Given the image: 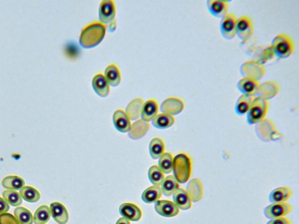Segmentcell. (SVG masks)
<instances>
[{
    "label": "cell",
    "instance_id": "obj_1",
    "mask_svg": "<svg viewBox=\"0 0 299 224\" xmlns=\"http://www.w3.org/2000/svg\"><path fill=\"white\" fill-rule=\"evenodd\" d=\"M106 33V27L99 22L84 28L80 36V44L84 49H91L100 44Z\"/></svg>",
    "mask_w": 299,
    "mask_h": 224
},
{
    "label": "cell",
    "instance_id": "obj_2",
    "mask_svg": "<svg viewBox=\"0 0 299 224\" xmlns=\"http://www.w3.org/2000/svg\"><path fill=\"white\" fill-rule=\"evenodd\" d=\"M173 172L174 177L179 183L188 181L192 172V161L188 155L181 153L174 158Z\"/></svg>",
    "mask_w": 299,
    "mask_h": 224
},
{
    "label": "cell",
    "instance_id": "obj_3",
    "mask_svg": "<svg viewBox=\"0 0 299 224\" xmlns=\"http://www.w3.org/2000/svg\"><path fill=\"white\" fill-rule=\"evenodd\" d=\"M269 101L261 97L254 99L247 113V121L249 124H256L265 119L269 111Z\"/></svg>",
    "mask_w": 299,
    "mask_h": 224
},
{
    "label": "cell",
    "instance_id": "obj_4",
    "mask_svg": "<svg viewBox=\"0 0 299 224\" xmlns=\"http://www.w3.org/2000/svg\"><path fill=\"white\" fill-rule=\"evenodd\" d=\"M255 130L258 139L264 142L276 141L283 136L276 130L272 121L269 119H264L256 124Z\"/></svg>",
    "mask_w": 299,
    "mask_h": 224
},
{
    "label": "cell",
    "instance_id": "obj_5",
    "mask_svg": "<svg viewBox=\"0 0 299 224\" xmlns=\"http://www.w3.org/2000/svg\"><path fill=\"white\" fill-rule=\"evenodd\" d=\"M274 55L279 58H286L294 51V45L291 37L285 34H280L273 39L272 45Z\"/></svg>",
    "mask_w": 299,
    "mask_h": 224
},
{
    "label": "cell",
    "instance_id": "obj_6",
    "mask_svg": "<svg viewBox=\"0 0 299 224\" xmlns=\"http://www.w3.org/2000/svg\"><path fill=\"white\" fill-rule=\"evenodd\" d=\"M266 71V68L263 64L257 61L245 62L240 67V73L243 78H248L257 81L264 76Z\"/></svg>",
    "mask_w": 299,
    "mask_h": 224
},
{
    "label": "cell",
    "instance_id": "obj_7",
    "mask_svg": "<svg viewBox=\"0 0 299 224\" xmlns=\"http://www.w3.org/2000/svg\"><path fill=\"white\" fill-rule=\"evenodd\" d=\"M254 33V24L247 16H241L238 19L236 24V35L242 41L250 39Z\"/></svg>",
    "mask_w": 299,
    "mask_h": 224
},
{
    "label": "cell",
    "instance_id": "obj_8",
    "mask_svg": "<svg viewBox=\"0 0 299 224\" xmlns=\"http://www.w3.org/2000/svg\"><path fill=\"white\" fill-rule=\"evenodd\" d=\"M116 16V7L112 0H103L99 7V18L102 24H110Z\"/></svg>",
    "mask_w": 299,
    "mask_h": 224
},
{
    "label": "cell",
    "instance_id": "obj_9",
    "mask_svg": "<svg viewBox=\"0 0 299 224\" xmlns=\"http://www.w3.org/2000/svg\"><path fill=\"white\" fill-rule=\"evenodd\" d=\"M291 205L287 203H272L265 208L264 216L270 220L284 217L292 211Z\"/></svg>",
    "mask_w": 299,
    "mask_h": 224
},
{
    "label": "cell",
    "instance_id": "obj_10",
    "mask_svg": "<svg viewBox=\"0 0 299 224\" xmlns=\"http://www.w3.org/2000/svg\"><path fill=\"white\" fill-rule=\"evenodd\" d=\"M238 18L233 14H227L221 21L220 29L224 39L231 40L236 35Z\"/></svg>",
    "mask_w": 299,
    "mask_h": 224
},
{
    "label": "cell",
    "instance_id": "obj_11",
    "mask_svg": "<svg viewBox=\"0 0 299 224\" xmlns=\"http://www.w3.org/2000/svg\"><path fill=\"white\" fill-rule=\"evenodd\" d=\"M184 107V103L181 99L176 97H171L166 99L162 103L160 111L163 113L173 116L181 113Z\"/></svg>",
    "mask_w": 299,
    "mask_h": 224
},
{
    "label": "cell",
    "instance_id": "obj_12",
    "mask_svg": "<svg viewBox=\"0 0 299 224\" xmlns=\"http://www.w3.org/2000/svg\"><path fill=\"white\" fill-rule=\"evenodd\" d=\"M155 210L160 216L164 217H174L179 215V208H178L173 201L170 200H158L155 203Z\"/></svg>",
    "mask_w": 299,
    "mask_h": 224
},
{
    "label": "cell",
    "instance_id": "obj_13",
    "mask_svg": "<svg viewBox=\"0 0 299 224\" xmlns=\"http://www.w3.org/2000/svg\"><path fill=\"white\" fill-rule=\"evenodd\" d=\"M119 211L121 216L129 222H139L142 216L140 208L133 203H125L121 204Z\"/></svg>",
    "mask_w": 299,
    "mask_h": 224
},
{
    "label": "cell",
    "instance_id": "obj_14",
    "mask_svg": "<svg viewBox=\"0 0 299 224\" xmlns=\"http://www.w3.org/2000/svg\"><path fill=\"white\" fill-rule=\"evenodd\" d=\"M260 86L258 81L248 78H243L239 81L237 88L242 95L254 96L258 94Z\"/></svg>",
    "mask_w": 299,
    "mask_h": 224
},
{
    "label": "cell",
    "instance_id": "obj_15",
    "mask_svg": "<svg viewBox=\"0 0 299 224\" xmlns=\"http://www.w3.org/2000/svg\"><path fill=\"white\" fill-rule=\"evenodd\" d=\"M207 7L209 12L213 17L223 18L228 12L229 2L223 0H208Z\"/></svg>",
    "mask_w": 299,
    "mask_h": 224
},
{
    "label": "cell",
    "instance_id": "obj_16",
    "mask_svg": "<svg viewBox=\"0 0 299 224\" xmlns=\"http://www.w3.org/2000/svg\"><path fill=\"white\" fill-rule=\"evenodd\" d=\"M114 125L118 132L126 133L129 132L131 125L130 120L123 110H118L113 114Z\"/></svg>",
    "mask_w": 299,
    "mask_h": 224
},
{
    "label": "cell",
    "instance_id": "obj_17",
    "mask_svg": "<svg viewBox=\"0 0 299 224\" xmlns=\"http://www.w3.org/2000/svg\"><path fill=\"white\" fill-rule=\"evenodd\" d=\"M92 86L93 91L100 97H107L110 92V85L102 74L99 73L93 77Z\"/></svg>",
    "mask_w": 299,
    "mask_h": 224
},
{
    "label": "cell",
    "instance_id": "obj_18",
    "mask_svg": "<svg viewBox=\"0 0 299 224\" xmlns=\"http://www.w3.org/2000/svg\"><path fill=\"white\" fill-rule=\"evenodd\" d=\"M51 216L59 224H66L69 219V215L64 205L59 202H54L50 205Z\"/></svg>",
    "mask_w": 299,
    "mask_h": 224
},
{
    "label": "cell",
    "instance_id": "obj_19",
    "mask_svg": "<svg viewBox=\"0 0 299 224\" xmlns=\"http://www.w3.org/2000/svg\"><path fill=\"white\" fill-rule=\"evenodd\" d=\"M186 192L192 202H198L204 196V186L201 180L198 178L193 179L186 187Z\"/></svg>",
    "mask_w": 299,
    "mask_h": 224
},
{
    "label": "cell",
    "instance_id": "obj_20",
    "mask_svg": "<svg viewBox=\"0 0 299 224\" xmlns=\"http://www.w3.org/2000/svg\"><path fill=\"white\" fill-rule=\"evenodd\" d=\"M173 203L179 210H188L192 207V201L184 189L179 188L173 195Z\"/></svg>",
    "mask_w": 299,
    "mask_h": 224
},
{
    "label": "cell",
    "instance_id": "obj_21",
    "mask_svg": "<svg viewBox=\"0 0 299 224\" xmlns=\"http://www.w3.org/2000/svg\"><path fill=\"white\" fill-rule=\"evenodd\" d=\"M280 86L278 83L275 82H267L263 83L260 86L258 97H261L267 101L272 99L279 93Z\"/></svg>",
    "mask_w": 299,
    "mask_h": 224
},
{
    "label": "cell",
    "instance_id": "obj_22",
    "mask_svg": "<svg viewBox=\"0 0 299 224\" xmlns=\"http://www.w3.org/2000/svg\"><path fill=\"white\" fill-rule=\"evenodd\" d=\"M150 128V123L142 119L136 120L131 125L128 132L129 138L136 140L144 137Z\"/></svg>",
    "mask_w": 299,
    "mask_h": 224
},
{
    "label": "cell",
    "instance_id": "obj_23",
    "mask_svg": "<svg viewBox=\"0 0 299 224\" xmlns=\"http://www.w3.org/2000/svg\"><path fill=\"white\" fill-rule=\"evenodd\" d=\"M158 105L154 99H150L143 104L141 117L142 119L150 122L157 116Z\"/></svg>",
    "mask_w": 299,
    "mask_h": 224
},
{
    "label": "cell",
    "instance_id": "obj_24",
    "mask_svg": "<svg viewBox=\"0 0 299 224\" xmlns=\"http://www.w3.org/2000/svg\"><path fill=\"white\" fill-rule=\"evenodd\" d=\"M292 195V192L291 189L286 187H280V188L274 189L270 192L269 200L270 203H285L291 198Z\"/></svg>",
    "mask_w": 299,
    "mask_h": 224
},
{
    "label": "cell",
    "instance_id": "obj_25",
    "mask_svg": "<svg viewBox=\"0 0 299 224\" xmlns=\"http://www.w3.org/2000/svg\"><path fill=\"white\" fill-rule=\"evenodd\" d=\"M143 104L144 101L142 98H136L127 105L125 113L130 120H135L141 117Z\"/></svg>",
    "mask_w": 299,
    "mask_h": 224
},
{
    "label": "cell",
    "instance_id": "obj_26",
    "mask_svg": "<svg viewBox=\"0 0 299 224\" xmlns=\"http://www.w3.org/2000/svg\"><path fill=\"white\" fill-rule=\"evenodd\" d=\"M104 76L109 85L112 86H117L121 82V74L117 65L111 64L106 68Z\"/></svg>",
    "mask_w": 299,
    "mask_h": 224
},
{
    "label": "cell",
    "instance_id": "obj_27",
    "mask_svg": "<svg viewBox=\"0 0 299 224\" xmlns=\"http://www.w3.org/2000/svg\"><path fill=\"white\" fill-rule=\"evenodd\" d=\"M176 119L174 116L166 113L158 114L151 121L152 126L155 128L164 130L170 128L175 123Z\"/></svg>",
    "mask_w": 299,
    "mask_h": 224
},
{
    "label": "cell",
    "instance_id": "obj_28",
    "mask_svg": "<svg viewBox=\"0 0 299 224\" xmlns=\"http://www.w3.org/2000/svg\"><path fill=\"white\" fill-rule=\"evenodd\" d=\"M162 192L160 186H152L146 189L142 195V199L145 203L152 204L156 203L161 197Z\"/></svg>",
    "mask_w": 299,
    "mask_h": 224
},
{
    "label": "cell",
    "instance_id": "obj_29",
    "mask_svg": "<svg viewBox=\"0 0 299 224\" xmlns=\"http://www.w3.org/2000/svg\"><path fill=\"white\" fill-rule=\"evenodd\" d=\"M162 194L167 197L173 196L177 190L179 188V183L177 182L173 175L168 176L165 177L163 183L160 186Z\"/></svg>",
    "mask_w": 299,
    "mask_h": 224
},
{
    "label": "cell",
    "instance_id": "obj_30",
    "mask_svg": "<svg viewBox=\"0 0 299 224\" xmlns=\"http://www.w3.org/2000/svg\"><path fill=\"white\" fill-rule=\"evenodd\" d=\"M254 98V96L246 95L239 96L235 106L236 113L239 116L247 113Z\"/></svg>",
    "mask_w": 299,
    "mask_h": 224
},
{
    "label": "cell",
    "instance_id": "obj_31",
    "mask_svg": "<svg viewBox=\"0 0 299 224\" xmlns=\"http://www.w3.org/2000/svg\"><path fill=\"white\" fill-rule=\"evenodd\" d=\"M165 151V144L163 140L155 138L152 139L149 144V152L153 160H157L163 155Z\"/></svg>",
    "mask_w": 299,
    "mask_h": 224
},
{
    "label": "cell",
    "instance_id": "obj_32",
    "mask_svg": "<svg viewBox=\"0 0 299 224\" xmlns=\"http://www.w3.org/2000/svg\"><path fill=\"white\" fill-rule=\"evenodd\" d=\"M25 180L17 176H8L5 177L2 181V186L7 190L18 191L25 186Z\"/></svg>",
    "mask_w": 299,
    "mask_h": 224
},
{
    "label": "cell",
    "instance_id": "obj_33",
    "mask_svg": "<svg viewBox=\"0 0 299 224\" xmlns=\"http://www.w3.org/2000/svg\"><path fill=\"white\" fill-rule=\"evenodd\" d=\"M22 198L29 203H36L40 198L39 192L31 186H24L20 190Z\"/></svg>",
    "mask_w": 299,
    "mask_h": 224
},
{
    "label": "cell",
    "instance_id": "obj_34",
    "mask_svg": "<svg viewBox=\"0 0 299 224\" xmlns=\"http://www.w3.org/2000/svg\"><path fill=\"white\" fill-rule=\"evenodd\" d=\"M51 216L49 207L46 205H41L34 214L33 223L35 224H45L49 222Z\"/></svg>",
    "mask_w": 299,
    "mask_h": 224
},
{
    "label": "cell",
    "instance_id": "obj_35",
    "mask_svg": "<svg viewBox=\"0 0 299 224\" xmlns=\"http://www.w3.org/2000/svg\"><path fill=\"white\" fill-rule=\"evenodd\" d=\"M174 158L169 152L164 153L158 163V167L164 174H169L173 172Z\"/></svg>",
    "mask_w": 299,
    "mask_h": 224
},
{
    "label": "cell",
    "instance_id": "obj_36",
    "mask_svg": "<svg viewBox=\"0 0 299 224\" xmlns=\"http://www.w3.org/2000/svg\"><path fill=\"white\" fill-rule=\"evenodd\" d=\"M14 216L20 224H33L32 214L26 208L18 207L15 208Z\"/></svg>",
    "mask_w": 299,
    "mask_h": 224
},
{
    "label": "cell",
    "instance_id": "obj_37",
    "mask_svg": "<svg viewBox=\"0 0 299 224\" xmlns=\"http://www.w3.org/2000/svg\"><path fill=\"white\" fill-rule=\"evenodd\" d=\"M148 177L152 184L156 186H160L165 179L164 174L157 166H152L149 168Z\"/></svg>",
    "mask_w": 299,
    "mask_h": 224
},
{
    "label": "cell",
    "instance_id": "obj_38",
    "mask_svg": "<svg viewBox=\"0 0 299 224\" xmlns=\"http://www.w3.org/2000/svg\"><path fill=\"white\" fill-rule=\"evenodd\" d=\"M2 197L8 205L13 207H19L23 203V198L18 192L7 190L3 192Z\"/></svg>",
    "mask_w": 299,
    "mask_h": 224
},
{
    "label": "cell",
    "instance_id": "obj_39",
    "mask_svg": "<svg viewBox=\"0 0 299 224\" xmlns=\"http://www.w3.org/2000/svg\"><path fill=\"white\" fill-rule=\"evenodd\" d=\"M0 224H20L16 218L9 213L0 214Z\"/></svg>",
    "mask_w": 299,
    "mask_h": 224
},
{
    "label": "cell",
    "instance_id": "obj_40",
    "mask_svg": "<svg viewBox=\"0 0 299 224\" xmlns=\"http://www.w3.org/2000/svg\"><path fill=\"white\" fill-rule=\"evenodd\" d=\"M273 56L275 55H274L272 49L271 48V46H270L269 48L265 50L263 54H262L261 56H260V61L258 62L262 64L267 63L270 59L272 58Z\"/></svg>",
    "mask_w": 299,
    "mask_h": 224
},
{
    "label": "cell",
    "instance_id": "obj_41",
    "mask_svg": "<svg viewBox=\"0 0 299 224\" xmlns=\"http://www.w3.org/2000/svg\"><path fill=\"white\" fill-rule=\"evenodd\" d=\"M266 224H292L290 220L286 218L282 217L278 219H272Z\"/></svg>",
    "mask_w": 299,
    "mask_h": 224
},
{
    "label": "cell",
    "instance_id": "obj_42",
    "mask_svg": "<svg viewBox=\"0 0 299 224\" xmlns=\"http://www.w3.org/2000/svg\"><path fill=\"white\" fill-rule=\"evenodd\" d=\"M9 210V205L4 198L0 197V214L7 213Z\"/></svg>",
    "mask_w": 299,
    "mask_h": 224
},
{
    "label": "cell",
    "instance_id": "obj_43",
    "mask_svg": "<svg viewBox=\"0 0 299 224\" xmlns=\"http://www.w3.org/2000/svg\"><path fill=\"white\" fill-rule=\"evenodd\" d=\"M117 29V21L114 20L109 24V30L111 32H114L115 30Z\"/></svg>",
    "mask_w": 299,
    "mask_h": 224
},
{
    "label": "cell",
    "instance_id": "obj_44",
    "mask_svg": "<svg viewBox=\"0 0 299 224\" xmlns=\"http://www.w3.org/2000/svg\"><path fill=\"white\" fill-rule=\"evenodd\" d=\"M116 224H131L129 221L124 219V218H120L117 221Z\"/></svg>",
    "mask_w": 299,
    "mask_h": 224
}]
</instances>
